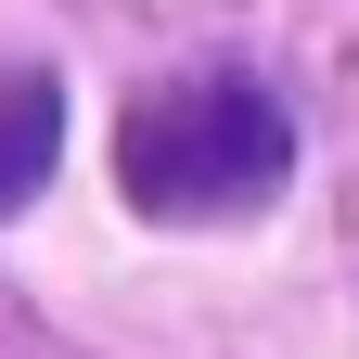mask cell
Instances as JSON below:
<instances>
[{
	"label": "cell",
	"instance_id": "cell-1",
	"mask_svg": "<svg viewBox=\"0 0 359 359\" xmlns=\"http://www.w3.org/2000/svg\"><path fill=\"white\" fill-rule=\"evenodd\" d=\"M116 180L167 231L257 218L295 180V116H283L269 77H167V90H142V103L116 116Z\"/></svg>",
	"mask_w": 359,
	"mask_h": 359
},
{
	"label": "cell",
	"instance_id": "cell-2",
	"mask_svg": "<svg viewBox=\"0 0 359 359\" xmlns=\"http://www.w3.org/2000/svg\"><path fill=\"white\" fill-rule=\"evenodd\" d=\"M52 154H65V90L39 77V65H13V77H0V218L39 205Z\"/></svg>",
	"mask_w": 359,
	"mask_h": 359
}]
</instances>
